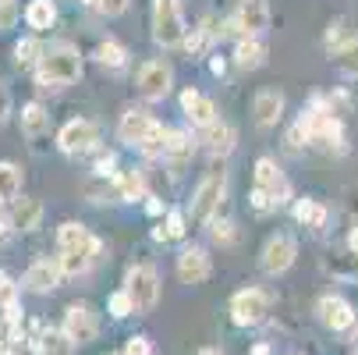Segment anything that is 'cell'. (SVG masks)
Returning <instances> with one entry per match:
<instances>
[{
  "label": "cell",
  "instance_id": "31",
  "mask_svg": "<svg viewBox=\"0 0 358 355\" xmlns=\"http://www.w3.org/2000/svg\"><path fill=\"white\" fill-rule=\"evenodd\" d=\"M18 192H22V171L11 160H0V199L11 202L18 199Z\"/></svg>",
  "mask_w": 358,
  "mask_h": 355
},
{
  "label": "cell",
  "instance_id": "45",
  "mask_svg": "<svg viewBox=\"0 0 358 355\" xmlns=\"http://www.w3.org/2000/svg\"><path fill=\"white\" fill-rule=\"evenodd\" d=\"M145 214H149V217H167V207H164L157 195H149V199H145Z\"/></svg>",
  "mask_w": 358,
  "mask_h": 355
},
{
  "label": "cell",
  "instance_id": "12",
  "mask_svg": "<svg viewBox=\"0 0 358 355\" xmlns=\"http://www.w3.org/2000/svg\"><path fill=\"white\" fill-rule=\"evenodd\" d=\"M316 313H320V320L330 327V330H351L355 327V320H358V313H355V306L344 298V295H323L320 298V306H316Z\"/></svg>",
  "mask_w": 358,
  "mask_h": 355
},
{
  "label": "cell",
  "instance_id": "50",
  "mask_svg": "<svg viewBox=\"0 0 358 355\" xmlns=\"http://www.w3.org/2000/svg\"><path fill=\"white\" fill-rule=\"evenodd\" d=\"M8 231H15V228H11V221H0V242L8 238Z\"/></svg>",
  "mask_w": 358,
  "mask_h": 355
},
{
  "label": "cell",
  "instance_id": "34",
  "mask_svg": "<svg viewBox=\"0 0 358 355\" xmlns=\"http://www.w3.org/2000/svg\"><path fill=\"white\" fill-rule=\"evenodd\" d=\"M89 267H92L89 252H61V270H64V277H78V274H85Z\"/></svg>",
  "mask_w": 358,
  "mask_h": 355
},
{
  "label": "cell",
  "instance_id": "9",
  "mask_svg": "<svg viewBox=\"0 0 358 355\" xmlns=\"http://www.w3.org/2000/svg\"><path fill=\"white\" fill-rule=\"evenodd\" d=\"M61 281H64L61 256H39V260H32L29 270L22 274V288L32 291V295H50Z\"/></svg>",
  "mask_w": 358,
  "mask_h": 355
},
{
  "label": "cell",
  "instance_id": "40",
  "mask_svg": "<svg viewBox=\"0 0 358 355\" xmlns=\"http://www.w3.org/2000/svg\"><path fill=\"white\" fill-rule=\"evenodd\" d=\"M124 355H152V341L145 334H135L124 341Z\"/></svg>",
  "mask_w": 358,
  "mask_h": 355
},
{
  "label": "cell",
  "instance_id": "22",
  "mask_svg": "<svg viewBox=\"0 0 358 355\" xmlns=\"http://www.w3.org/2000/svg\"><path fill=\"white\" fill-rule=\"evenodd\" d=\"M36 355H71L75 351V344L68 341V334L61 330V327H43L36 337H32V344H29Z\"/></svg>",
  "mask_w": 358,
  "mask_h": 355
},
{
  "label": "cell",
  "instance_id": "36",
  "mask_svg": "<svg viewBox=\"0 0 358 355\" xmlns=\"http://www.w3.org/2000/svg\"><path fill=\"white\" fill-rule=\"evenodd\" d=\"M85 8H92L96 15H107V18H117L128 11V0H82Z\"/></svg>",
  "mask_w": 358,
  "mask_h": 355
},
{
  "label": "cell",
  "instance_id": "13",
  "mask_svg": "<svg viewBox=\"0 0 358 355\" xmlns=\"http://www.w3.org/2000/svg\"><path fill=\"white\" fill-rule=\"evenodd\" d=\"M57 249H61V252H89V256L96 260L103 245H99V238L89 235L85 224H78V221H64V224L57 228Z\"/></svg>",
  "mask_w": 358,
  "mask_h": 355
},
{
  "label": "cell",
  "instance_id": "26",
  "mask_svg": "<svg viewBox=\"0 0 358 355\" xmlns=\"http://www.w3.org/2000/svg\"><path fill=\"white\" fill-rule=\"evenodd\" d=\"M43 54H46V50L39 46V39H36V36H25V39H18V46H15V64H18L22 71H36L39 61H43Z\"/></svg>",
  "mask_w": 358,
  "mask_h": 355
},
{
  "label": "cell",
  "instance_id": "52",
  "mask_svg": "<svg viewBox=\"0 0 358 355\" xmlns=\"http://www.w3.org/2000/svg\"><path fill=\"white\" fill-rule=\"evenodd\" d=\"M117 355H124V351H117Z\"/></svg>",
  "mask_w": 358,
  "mask_h": 355
},
{
  "label": "cell",
  "instance_id": "11",
  "mask_svg": "<svg viewBox=\"0 0 358 355\" xmlns=\"http://www.w3.org/2000/svg\"><path fill=\"white\" fill-rule=\"evenodd\" d=\"M252 178H255V185H252V188H263V192L277 202V207L291 199V185H287V178H284V171L277 167V160H273V157H259V160H255Z\"/></svg>",
  "mask_w": 358,
  "mask_h": 355
},
{
  "label": "cell",
  "instance_id": "14",
  "mask_svg": "<svg viewBox=\"0 0 358 355\" xmlns=\"http://www.w3.org/2000/svg\"><path fill=\"white\" fill-rule=\"evenodd\" d=\"M231 22L238 25L241 36H259L270 29V8H266V0H241L238 11L231 15Z\"/></svg>",
  "mask_w": 358,
  "mask_h": 355
},
{
  "label": "cell",
  "instance_id": "53",
  "mask_svg": "<svg viewBox=\"0 0 358 355\" xmlns=\"http://www.w3.org/2000/svg\"><path fill=\"white\" fill-rule=\"evenodd\" d=\"M294 355H301V351H294Z\"/></svg>",
  "mask_w": 358,
  "mask_h": 355
},
{
  "label": "cell",
  "instance_id": "20",
  "mask_svg": "<svg viewBox=\"0 0 358 355\" xmlns=\"http://www.w3.org/2000/svg\"><path fill=\"white\" fill-rule=\"evenodd\" d=\"M234 142H238V132L227 121H217L210 128H202V146H206V153H213V157H227L234 149Z\"/></svg>",
  "mask_w": 358,
  "mask_h": 355
},
{
  "label": "cell",
  "instance_id": "17",
  "mask_svg": "<svg viewBox=\"0 0 358 355\" xmlns=\"http://www.w3.org/2000/svg\"><path fill=\"white\" fill-rule=\"evenodd\" d=\"M152 128H157V118H152L149 111H142V107H131V111H124L121 114V125H117V135H121V142H128V146H138Z\"/></svg>",
  "mask_w": 358,
  "mask_h": 355
},
{
  "label": "cell",
  "instance_id": "29",
  "mask_svg": "<svg viewBox=\"0 0 358 355\" xmlns=\"http://www.w3.org/2000/svg\"><path fill=\"white\" fill-rule=\"evenodd\" d=\"M167 132L171 128H164L160 121H157V128H152L135 149H138V153L142 157H149V160H160V157H167Z\"/></svg>",
  "mask_w": 358,
  "mask_h": 355
},
{
  "label": "cell",
  "instance_id": "49",
  "mask_svg": "<svg viewBox=\"0 0 358 355\" xmlns=\"http://www.w3.org/2000/svg\"><path fill=\"white\" fill-rule=\"evenodd\" d=\"M348 249L355 252V256H358V224H355V231L348 235Z\"/></svg>",
  "mask_w": 358,
  "mask_h": 355
},
{
  "label": "cell",
  "instance_id": "33",
  "mask_svg": "<svg viewBox=\"0 0 358 355\" xmlns=\"http://www.w3.org/2000/svg\"><path fill=\"white\" fill-rule=\"evenodd\" d=\"M337 68H341V75H348V78H358V39L351 36L341 50H337Z\"/></svg>",
  "mask_w": 358,
  "mask_h": 355
},
{
  "label": "cell",
  "instance_id": "18",
  "mask_svg": "<svg viewBox=\"0 0 358 355\" xmlns=\"http://www.w3.org/2000/svg\"><path fill=\"white\" fill-rule=\"evenodd\" d=\"M252 114L263 128H273L284 118V92L280 89H259L255 92V104H252Z\"/></svg>",
  "mask_w": 358,
  "mask_h": 355
},
{
  "label": "cell",
  "instance_id": "15",
  "mask_svg": "<svg viewBox=\"0 0 358 355\" xmlns=\"http://www.w3.org/2000/svg\"><path fill=\"white\" fill-rule=\"evenodd\" d=\"M210 274H213V263H210V252L206 249H199V245L181 249V256H178V277L185 284H202Z\"/></svg>",
  "mask_w": 358,
  "mask_h": 355
},
{
  "label": "cell",
  "instance_id": "6",
  "mask_svg": "<svg viewBox=\"0 0 358 355\" xmlns=\"http://www.w3.org/2000/svg\"><path fill=\"white\" fill-rule=\"evenodd\" d=\"M61 330L68 334V341L78 348V344H89L99 337V316L89 302H71L64 309V320H61Z\"/></svg>",
  "mask_w": 358,
  "mask_h": 355
},
{
  "label": "cell",
  "instance_id": "51",
  "mask_svg": "<svg viewBox=\"0 0 358 355\" xmlns=\"http://www.w3.org/2000/svg\"><path fill=\"white\" fill-rule=\"evenodd\" d=\"M199 355H224V351H220V348H202Z\"/></svg>",
  "mask_w": 358,
  "mask_h": 355
},
{
  "label": "cell",
  "instance_id": "27",
  "mask_svg": "<svg viewBox=\"0 0 358 355\" xmlns=\"http://www.w3.org/2000/svg\"><path fill=\"white\" fill-rule=\"evenodd\" d=\"M114 178H117V195H121V199H128V202L149 199V192H145V174H142V171H121V174H114Z\"/></svg>",
  "mask_w": 358,
  "mask_h": 355
},
{
  "label": "cell",
  "instance_id": "47",
  "mask_svg": "<svg viewBox=\"0 0 358 355\" xmlns=\"http://www.w3.org/2000/svg\"><path fill=\"white\" fill-rule=\"evenodd\" d=\"M248 355H273V348L266 344V341H259V344H252V351Z\"/></svg>",
  "mask_w": 358,
  "mask_h": 355
},
{
  "label": "cell",
  "instance_id": "38",
  "mask_svg": "<svg viewBox=\"0 0 358 355\" xmlns=\"http://www.w3.org/2000/svg\"><path fill=\"white\" fill-rule=\"evenodd\" d=\"M15 22H18V4L15 0H0V32L15 29Z\"/></svg>",
  "mask_w": 358,
  "mask_h": 355
},
{
  "label": "cell",
  "instance_id": "4",
  "mask_svg": "<svg viewBox=\"0 0 358 355\" xmlns=\"http://www.w3.org/2000/svg\"><path fill=\"white\" fill-rule=\"evenodd\" d=\"M273 295L266 288H241L231 298V323L234 327H259L270 316Z\"/></svg>",
  "mask_w": 358,
  "mask_h": 355
},
{
  "label": "cell",
  "instance_id": "44",
  "mask_svg": "<svg viewBox=\"0 0 358 355\" xmlns=\"http://www.w3.org/2000/svg\"><path fill=\"white\" fill-rule=\"evenodd\" d=\"M8 118H11V89L0 82V125H4Z\"/></svg>",
  "mask_w": 358,
  "mask_h": 355
},
{
  "label": "cell",
  "instance_id": "43",
  "mask_svg": "<svg viewBox=\"0 0 358 355\" xmlns=\"http://www.w3.org/2000/svg\"><path fill=\"white\" fill-rule=\"evenodd\" d=\"M252 210H255V214H270V210H277V202H273L263 188H252Z\"/></svg>",
  "mask_w": 358,
  "mask_h": 355
},
{
  "label": "cell",
  "instance_id": "1",
  "mask_svg": "<svg viewBox=\"0 0 358 355\" xmlns=\"http://www.w3.org/2000/svg\"><path fill=\"white\" fill-rule=\"evenodd\" d=\"M82 78V57H78V50L71 43H57V46H50L39 68H36V82L39 89H64L71 82Z\"/></svg>",
  "mask_w": 358,
  "mask_h": 355
},
{
  "label": "cell",
  "instance_id": "37",
  "mask_svg": "<svg viewBox=\"0 0 358 355\" xmlns=\"http://www.w3.org/2000/svg\"><path fill=\"white\" fill-rule=\"evenodd\" d=\"M348 39H351V36H348V22H344V18L330 22V29H327V46H330V50H341Z\"/></svg>",
  "mask_w": 358,
  "mask_h": 355
},
{
  "label": "cell",
  "instance_id": "24",
  "mask_svg": "<svg viewBox=\"0 0 358 355\" xmlns=\"http://www.w3.org/2000/svg\"><path fill=\"white\" fill-rule=\"evenodd\" d=\"M192 153H195L192 135L181 132V128H171V132H167V157H164V160H171L174 167H185V164L192 160Z\"/></svg>",
  "mask_w": 358,
  "mask_h": 355
},
{
  "label": "cell",
  "instance_id": "21",
  "mask_svg": "<svg viewBox=\"0 0 358 355\" xmlns=\"http://www.w3.org/2000/svg\"><path fill=\"white\" fill-rule=\"evenodd\" d=\"M234 64L241 71H255V68H263L266 64V46L259 36H241L238 46H234Z\"/></svg>",
  "mask_w": 358,
  "mask_h": 355
},
{
  "label": "cell",
  "instance_id": "35",
  "mask_svg": "<svg viewBox=\"0 0 358 355\" xmlns=\"http://www.w3.org/2000/svg\"><path fill=\"white\" fill-rule=\"evenodd\" d=\"M107 313L114 316V320H124V316H131L135 313V306H131V298H128V291L121 288V291H114L110 298H107Z\"/></svg>",
  "mask_w": 358,
  "mask_h": 355
},
{
  "label": "cell",
  "instance_id": "5",
  "mask_svg": "<svg viewBox=\"0 0 358 355\" xmlns=\"http://www.w3.org/2000/svg\"><path fill=\"white\" fill-rule=\"evenodd\" d=\"M124 291L131 298L135 313H149L152 306H157V298H160V274H157V267H149V263L131 267L124 274Z\"/></svg>",
  "mask_w": 358,
  "mask_h": 355
},
{
  "label": "cell",
  "instance_id": "7",
  "mask_svg": "<svg viewBox=\"0 0 358 355\" xmlns=\"http://www.w3.org/2000/svg\"><path fill=\"white\" fill-rule=\"evenodd\" d=\"M135 85H138V96H142V99L157 104V99H164V96L171 92V85H174V68H171L164 57H152V61H145V64L138 68Z\"/></svg>",
  "mask_w": 358,
  "mask_h": 355
},
{
  "label": "cell",
  "instance_id": "30",
  "mask_svg": "<svg viewBox=\"0 0 358 355\" xmlns=\"http://www.w3.org/2000/svg\"><path fill=\"white\" fill-rule=\"evenodd\" d=\"M206 228H210V235H213V242H217V245H234V238H238L234 221L227 217V202H224V207L213 214V221H210Z\"/></svg>",
  "mask_w": 358,
  "mask_h": 355
},
{
  "label": "cell",
  "instance_id": "32",
  "mask_svg": "<svg viewBox=\"0 0 358 355\" xmlns=\"http://www.w3.org/2000/svg\"><path fill=\"white\" fill-rule=\"evenodd\" d=\"M96 61L103 68H124L128 64V50L117 43V39H103L96 46Z\"/></svg>",
  "mask_w": 358,
  "mask_h": 355
},
{
  "label": "cell",
  "instance_id": "39",
  "mask_svg": "<svg viewBox=\"0 0 358 355\" xmlns=\"http://www.w3.org/2000/svg\"><path fill=\"white\" fill-rule=\"evenodd\" d=\"M114 167H117V157H114V153H99V157H96V164H92L96 178H114V174H117Z\"/></svg>",
  "mask_w": 358,
  "mask_h": 355
},
{
  "label": "cell",
  "instance_id": "41",
  "mask_svg": "<svg viewBox=\"0 0 358 355\" xmlns=\"http://www.w3.org/2000/svg\"><path fill=\"white\" fill-rule=\"evenodd\" d=\"M164 224H167V231H171V238H185V214L181 210H167V217H164Z\"/></svg>",
  "mask_w": 358,
  "mask_h": 355
},
{
  "label": "cell",
  "instance_id": "16",
  "mask_svg": "<svg viewBox=\"0 0 358 355\" xmlns=\"http://www.w3.org/2000/svg\"><path fill=\"white\" fill-rule=\"evenodd\" d=\"M181 111L188 114V121L195 125V128H210V125H217L220 118H217V104L210 96H202L199 89H185L181 92Z\"/></svg>",
  "mask_w": 358,
  "mask_h": 355
},
{
  "label": "cell",
  "instance_id": "54",
  "mask_svg": "<svg viewBox=\"0 0 358 355\" xmlns=\"http://www.w3.org/2000/svg\"><path fill=\"white\" fill-rule=\"evenodd\" d=\"M0 202H4V199H0Z\"/></svg>",
  "mask_w": 358,
  "mask_h": 355
},
{
  "label": "cell",
  "instance_id": "2",
  "mask_svg": "<svg viewBox=\"0 0 358 355\" xmlns=\"http://www.w3.org/2000/svg\"><path fill=\"white\" fill-rule=\"evenodd\" d=\"M188 36L181 0H152V39L160 46H181Z\"/></svg>",
  "mask_w": 358,
  "mask_h": 355
},
{
  "label": "cell",
  "instance_id": "48",
  "mask_svg": "<svg viewBox=\"0 0 358 355\" xmlns=\"http://www.w3.org/2000/svg\"><path fill=\"white\" fill-rule=\"evenodd\" d=\"M210 71H213V75H224V71H227L224 57H213V61H210Z\"/></svg>",
  "mask_w": 358,
  "mask_h": 355
},
{
  "label": "cell",
  "instance_id": "28",
  "mask_svg": "<svg viewBox=\"0 0 358 355\" xmlns=\"http://www.w3.org/2000/svg\"><path fill=\"white\" fill-rule=\"evenodd\" d=\"M294 221L305 228H323L327 224V207L316 199H298L294 202Z\"/></svg>",
  "mask_w": 358,
  "mask_h": 355
},
{
  "label": "cell",
  "instance_id": "25",
  "mask_svg": "<svg viewBox=\"0 0 358 355\" xmlns=\"http://www.w3.org/2000/svg\"><path fill=\"white\" fill-rule=\"evenodd\" d=\"M25 22H29V29H36V32L54 29V22H57V4H54V0H29Z\"/></svg>",
  "mask_w": 358,
  "mask_h": 355
},
{
  "label": "cell",
  "instance_id": "8",
  "mask_svg": "<svg viewBox=\"0 0 358 355\" xmlns=\"http://www.w3.org/2000/svg\"><path fill=\"white\" fill-rule=\"evenodd\" d=\"M96 142H99V128H96V121H89V118H71V121L57 132V146H61V153H68V157L92 153Z\"/></svg>",
  "mask_w": 358,
  "mask_h": 355
},
{
  "label": "cell",
  "instance_id": "10",
  "mask_svg": "<svg viewBox=\"0 0 358 355\" xmlns=\"http://www.w3.org/2000/svg\"><path fill=\"white\" fill-rule=\"evenodd\" d=\"M294 256H298V245H294V238H291V235H273V238L263 245L259 267H263V274L280 277V274H287V270H291Z\"/></svg>",
  "mask_w": 358,
  "mask_h": 355
},
{
  "label": "cell",
  "instance_id": "3",
  "mask_svg": "<svg viewBox=\"0 0 358 355\" xmlns=\"http://www.w3.org/2000/svg\"><path fill=\"white\" fill-rule=\"evenodd\" d=\"M227 202V174L220 167H213L206 178L195 185V195H192V217L199 224H210L213 214Z\"/></svg>",
  "mask_w": 358,
  "mask_h": 355
},
{
  "label": "cell",
  "instance_id": "46",
  "mask_svg": "<svg viewBox=\"0 0 358 355\" xmlns=\"http://www.w3.org/2000/svg\"><path fill=\"white\" fill-rule=\"evenodd\" d=\"M149 235H152V242H160V245H167V242H174V238H171V231H167V224H157V228H152Z\"/></svg>",
  "mask_w": 358,
  "mask_h": 355
},
{
  "label": "cell",
  "instance_id": "23",
  "mask_svg": "<svg viewBox=\"0 0 358 355\" xmlns=\"http://www.w3.org/2000/svg\"><path fill=\"white\" fill-rule=\"evenodd\" d=\"M39 221H43V202L39 199H15V210H11L15 231H36Z\"/></svg>",
  "mask_w": 358,
  "mask_h": 355
},
{
  "label": "cell",
  "instance_id": "19",
  "mask_svg": "<svg viewBox=\"0 0 358 355\" xmlns=\"http://www.w3.org/2000/svg\"><path fill=\"white\" fill-rule=\"evenodd\" d=\"M22 132L32 139V149H43V139L50 132V114H46V107L39 104V99H32V104L22 107Z\"/></svg>",
  "mask_w": 358,
  "mask_h": 355
},
{
  "label": "cell",
  "instance_id": "42",
  "mask_svg": "<svg viewBox=\"0 0 358 355\" xmlns=\"http://www.w3.org/2000/svg\"><path fill=\"white\" fill-rule=\"evenodd\" d=\"M305 142H309V132H305V125H301V121H294V128L287 132V149H291V153H298V149H301Z\"/></svg>",
  "mask_w": 358,
  "mask_h": 355
}]
</instances>
